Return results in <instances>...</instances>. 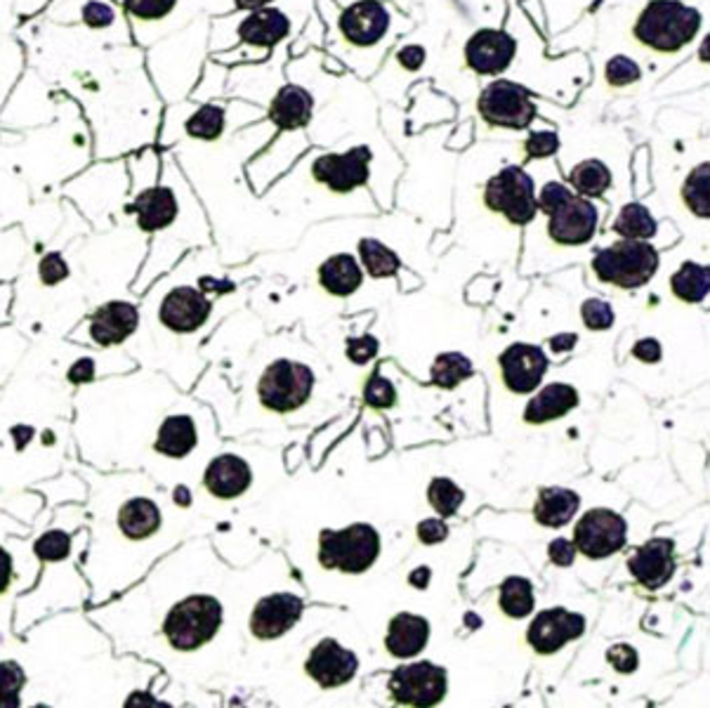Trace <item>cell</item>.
<instances>
[{
	"label": "cell",
	"instance_id": "cell-1",
	"mask_svg": "<svg viewBox=\"0 0 710 708\" xmlns=\"http://www.w3.org/2000/svg\"><path fill=\"white\" fill-rule=\"evenodd\" d=\"M26 67L81 106L92 135V159H123L156 145L164 102L137 45H106L71 26L41 18L12 31Z\"/></svg>",
	"mask_w": 710,
	"mask_h": 708
},
{
	"label": "cell",
	"instance_id": "cell-2",
	"mask_svg": "<svg viewBox=\"0 0 710 708\" xmlns=\"http://www.w3.org/2000/svg\"><path fill=\"white\" fill-rule=\"evenodd\" d=\"M86 482L88 543L78 560L90 588L88 607H98L135 586L161 553L166 506L161 490L145 472L78 468Z\"/></svg>",
	"mask_w": 710,
	"mask_h": 708
},
{
	"label": "cell",
	"instance_id": "cell-3",
	"mask_svg": "<svg viewBox=\"0 0 710 708\" xmlns=\"http://www.w3.org/2000/svg\"><path fill=\"white\" fill-rule=\"evenodd\" d=\"M88 543L86 508L81 503L53 510V522L31 539V550L38 560V578L12 605V633L20 636L29 626L55 611L88 607L90 588L78 560Z\"/></svg>",
	"mask_w": 710,
	"mask_h": 708
},
{
	"label": "cell",
	"instance_id": "cell-4",
	"mask_svg": "<svg viewBox=\"0 0 710 708\" xmlns=\"http://www.w3.org/2000/svg\"><path fill=\"white\" fill-rule=\"evenodd\" d=\"M90 161V125L69 94L55 121L22 133L0 131V168L20 178L36 203L57 196L59 187Z\"/></svg>",
	"mask_w": 710,
	"mask_h": 708
},
{
	"label": "cell",
	"instance_id": "cell-5",
	"mask_svg": "<svg viewBox=\"0 0 710 708\" xmlns=\"http://www.w3.org/2000/svg\"><path fill=\"white\" fill-rule=\"evenodd\" d=\"M234 291L227 279L199 277L196 283L154 281L151 286L137 297L139 303V328L128 342L125 352H135L161 336L187 338L194 336L213 317L215 297Z\"/></svg>",
	"mask_w": 710,
	"mask_h": 708
},
{
	"label": "cell",
	"instance_id": "cell-6",
	"mask_svg": "<svg viewBox=\"0 0 710 708\" xmlns=\"http://www.w3.org/2000/svg\"><path fill=\"white\" fill-rule=\"evenodd\" d=\"M128 168L123 159H94L59 187L57 199L81 215L90 229L106 232L123 223L128 201Z\"/></svg>",
	"mask_w": 710,
	"mask_h": 708
},
{
	"label": "cell",
	"instance_id": "cell-7",
	"mask_svg": "<svg viewBox=\"0 0 710 708\" xmlns=\"http://www.w3.org/2000/svg\"><path fill=\"white\" fill-rule=\"evenodd\" d=\"M139 328V303L135 295L112 297L94 305L86 317H81L67 340L78 348L90 350H125Z\"/></svg>",
	"mask_w": 710,
	"mask_h": 708
},
{
	"label": "cell",
	"instance_id": "cell-8",
	"mask_svg": "<svg viewBox=\"0 0 710 708\" xmlns=\"http://www.w3.org/2000/svg\"><path fill=\"white\" fill-rule=\"evenodd\" d=\"M38 18L47 24L83 31L90 38L106 45L133 43L128 22L114 0H50Z\"/></svg>",
	"mask_w": 710,
	"mask_h": 708
},
{
	"label": "cell",
	"instance_id": "cell-9",
	"mask_svg": "<svg viewBox=\"0 0 710 708\" xmlns=\"http://www.w3.org/2000/svg\"><path fill=\"white\" fill-rule=\"evenodd\" d=\"M65 98L67 92L47 83L38 71L24 67L18 83L12 86L3 109H0V131L22 133L55 121L61 112Z\"/></svg>",
	"mask_w": 710,
	"mask_h": 708
},
{
	"label": "cell",
	"instance_id": "cell-10",
	"mask_svg": "<svg viewBox=\"0 0 710 708\" xmlns=\"http://www.w3.org/2000/svg\"><path fill=\"white\" fill-rule=\"evenodd\" d=\"M701 26V14L677 0H652L635 24V36L642 45L658 53H675L685 47Z\"/></svg>",
	"mask_w": 710,
	"mask_h": 708
},
{
	"label": "cell",
	"instance_id": "cell-11",
	"mask_svg": "<svg viewBox=\"0 0 710 708\" xmlns=\"http://www.w3.org/2000/svg\"><path fill=\"white\" fill-rule=\"evenodd\" d=\"M599 281L619 289H640L658 270L656 248L642 239H623L602 248L593 260Z\"/></svg>",
	"mask_w": 710,
	"mask_h": 708
},
{
	"label": "cell",
	"instance_id": "cell-12",
	"mask_svg": "<svg viewBox=\"0 0 710 708\" xmlns=\"http://www.w3.org/2000/svg\"><path fill=\"white\" fill-rule=\"evenodd\" d=\"M381 555V537L371 525H352L319 533V562L326 570L361 574Z\"/></svg>",
	"mask_w": 710,
	"mask_h": 708
},
{
	"label": "cell",
	"instance_id": "cell-13",
	"mask_svg": "<svg viewBox=\"0 0 710 708\" xmlns=\"http://www.w3.org/2000/svg\"><path fill=\"white\" fill-rule=\"evenodd\" d=\"M314 373L307 364L277 359L258 381V400L272 414H293L303 408L312 395Z\"/></svg>",
	"mask_w": 710,
	"mask_h": 708
},
{
	"label": "cell",
	"instance_id": "cell-14",
	"mask_svg": "<svg viewBox=\"0 0 710 708\" xmlns=\"http://www.w3.org/2000/svg\"><path fill=\"white\" fill-rule=\"evenodd\" d=\"M128 22L133 43L142 50L178 31L184 20L187 0H114Z\"/></svg>",
	"mask_w": 710,
	"mask_h": 708
},
{
	"label": "cell",
	"instance_id": "cell-15",
	"mask_svg": "<svg viewBox=\"0 0 710 708\" xmlns=\"http://www.w3.org/2000/svg\"><path fill=\"white\" fill-rule=\"evenodd\" d=\"M486 206L503 213L515 225H527L539 213V201L533 194V180L522 168H503L492 182L486 184Z\"/></svg>",
	"mask_w": 710,
	"mask_h": 708
},
{
	"label": "cell",
	"instance_id": "cell-16",
	"mask_svg": "<svg viewBox=\"0 0 710 708\" xmlns=\"http://www.w3.org/2000/svg\"><path fill=\"white\" fill-rule=\"evenodd\" d=\"M234 31L239 50H246L241 59H262L270 55L279 43L289 38L291 20L286 12L270 5L246 12L244 18L236 22ZM239 50H234V55Z\"/></svg>",
	"mask_w": 710,
	"mask_h": 708
},
{
	"label": "cell",
	"instance_id": "cell-17",
	"mask_svg": "<svg viewBox=\"0 0 710 708\" xmlns=\"http://www.w3.org/2000/svg\"><path fill=\"white\" fill-rule=\"evenodd\" d=\"M390 695L404 706H435L447 695V671L430 661L399 666L390 678Z\"/></svg>",
	"mask_w": 710,
	"mask_h": 708
},
{
	"label": "cell",
	"instance_id": "cell-18",
	"mask_svg": "<svg viewBox=\"0 0 710 708\" xmlns=\"http://www.w3.org/2000/svg\"><path fill=\"white\" fill-rule=\"evenodd\" d=\"M38 560L31 550V541L18 533L0 539V605H14L18 597L36 584Z\"/></svg>",
	"mask_w": 710,
	"mask_h": 708
},
{
	"label": "cell",
	"instance_id": "cell-19",
	"mask_svg": "<svg viewBox=\"0 0 710 708\" xmlns=\"http://www.w3.org/2000/svg\"><path fill=\"white\" fill-rule=\"evenodd\" d=\"M626 519L607 508L590 510L581 517L574 529V546L590 560H602L626 546Z\"/></svg>",
	"mask_w": 710,
	"mask_h": 708
},
{
	"label": "cell",
	"instance_id": "cell-20",
	"mask_svg": "<svg viewBox=\"0 0 710 708\" xmlns=\"http://www.w3.org/2000/svg\"><path fill=\"white\" fill-rule=\"evenodd\" d=\"M480 114L492 125L522 131L533 121L536 106L522 86L510 81H496L482 92Z\"/></svg>",
	"mask_w": 710,
	"mask_h": 708
},
{
	"label": "cell",
	"instance_id": "cell-21",
	"mask_svg": "<svg viewBox=\"0 0 710 708\" xmlns=\"http://www.w3.org/2000/svg\"><path fill=\"white\" fill-rule=\"evenodd\" d=\"M305 603L303 597H297L293 593H272L258 600V605L252 607L248 628L252 638L258 640H277L281 636H286L291 628L303 617Z\"/></svg>",
	"mask_w": 710,
	"mask_h": 708
},
{
	"label": "cell",
	"instance_id": "cell-22",
	"mask_svg": "<svg viewBox=\"0 0 710 708\" xmlns=\"http://www.w3.org/2000/svg\"><path fill=\"white\" fill-rule=\"evenodd\" d=\"M548 215H550L548 234L552 236V241H557L562 246L588 244L595 236V227L599 220L593 203L588 199L574 196V194L557 203V206Z\"/></svg>",
	"mask_w": 710,
	"mask_h": 708
},
{
	"label": "cell",
	"instance_id": "cell-23",
	"mask_svg": "<svg viewBox=\"0 0 710 708\" xmlns=\"http://www.w3.org/2000/svg\"><path fill=\"white\" fill-rule=\"evenodd\" d=\"M371 151L367 147H354L345 154H324L312 164V176L317 182L326 184L330 192H352L354 187L367 184L369 180Z\"/></svg>",
	"mask_w": 710,
	"mask_h": 708
},
{
	"label": "cell",
	"instance_id": "cell-24",
	"mask_svg": "<svg viewBox=\"0 0 710 708\" xmlns=\"http://www.w3.org/2000/svg\"><path fill=\"white\" fill-rule=\"evenodd\" d=\"M586 631V619L562 607L545 609L529 626L527 640L539 654H555L566 642L578 640Z\"/></svg>",
	"mask_w": 710,
	"mask_h": 708
},
{
	"label": "cell",
	"instance_id": "cell-25",
	"mask_svg": "<svg viewBox=\"0 0 710 708\" xmlns=\"http://www.w3.org/2000/svg\"><path fill=\"white\" fill-rule=\"evenodd\" d=\"M500 369L508 390L517 392V395H527L541 385L548 371V357L536 345L517 342L500 355Z\"/></svg>",
	"mask_w": 710,
	"mask_h": 708
},
{
	"label": "cell",
	"instance_id": "cell-26",
	"mask_svg": "<svg viewBox=\"0 0 710 708\" xmlns=\"http://www.w3.org/2000/svg\"><path fill=\"white\" fill-rule=\"evenodd\" d=\"M515 53L517 43L512 36L505 34V31L482 29L467 41L465 59L472 71L482 76H498L510 67Z\"/></svg>",
	"mask_w": 710,
	"mask_h": 708
},
{
	"label": "cell",
	"instance_id": "cell-27",
	"mask_svg": "<svg viewBox=\"0 0 710 708\" xmlns=\"http://www.w3.org/2000/svg\"><path fill=\"white\" fill-rule=\"evenodd\" d=\"M359 668L357 654L340 648L336 640H322L305 661V671L309 678L322 687H340L354 678Z\"/></svg>",
	"mask_w": 710,
	"mask_h": 708
},
{
	"label": "cell",
	"instance_id": "cell-28",
	"mask_svg": "<svg viewBox=\"0 0 710 708\" xmlns=\"http://www.w3.org/2000/svg\"><path fill=\"white\" fill-rule=\"evenodd\" d=\"M628 572L640 586L658 591L675 574V543L670 539H652L640 546L628 560Z\"/></svg>",
	"mask_w": 710,
	"mask_h": 708
},
{
	"label": "cell",
	"instance_id": "cell-29",
	"mask_svg": "<svg viewBox=\"0 0 710 708\" xmlns=\"http://www.w3.org/2000/svg\"><path fill=\"white\" fill-rule=\"evenodd\" d=\"M252 484V470L246 459L236 453H219L203 470V486L219 501L244 496Z\"/></svg>",
	"mask_w": 710,
	"mask_h": 708
},
{
	"label": "cell",
	"instance_id": "cell-30",
	"mask_svg": "<svg viewBox=\"0 0 710 708\" xmlns=\"http://www.w3.org/2000/svg\"><path fill=\"white\" fill-rule=\"evenodd\" d=\"M390 29V14L377 0H359L350 5L340 18L342 36L354 45H373L381 41Z\"/></svg>",
	"mask_w": 710,
	"mask_h": 708
},
{
	"label": "cell",
	"instance_id": "cell-31",
	"mask_svg": "<svg viewBox=\"0 0 710 708\" xmlns=\"http://www.w3.org/2000/svg\"><path fill=\"white\" fill-rule=\"evenodd\" d=\"M312 109H314V100L309 90H305L303 86L286 83L277 90V94L270 102V109H267V116H270V123L277 131L293 133L305 128V125L312 121Z\"/></svg>",
	"mask_w": 710,
	"mask_h": 708
},
{
	"label": "cell",
	"instance_id": "cell-32",
	"mask_svg": "<svg viewBox=\"0 0 710 708\" xmlns=\"http://www.w3.org/2000/svg\"><path fill=\"white\" fill-rule=\"evenodd\" d=\"M428 638H430V623L422 617H416V614L402 611L390 623L385 648L392 656L412 659L425 650Z\"/></svg>",
	"mask_w": 710,
	"mask_h": 708
},
{
	"label": "cell",
	"instance_id": "cell-33",
	"mask_svg": "<svg viewBox=\"0 0 710 708\" xmlns=\"http://www.w3.org/2000/svg\"><path fill=\"white\" fill-rule=\"evenodd\" d=\"M576 406H578L576 387L566 385V383H552V385L543 387L539 395L529 402L525 420L533 423V425L557 420V418L570 414Z\"/></svg>",
	"mask_w": 710,
	"mask_h": 708
},
{
	"label": "cell",
	"instance_id": "cell-34",
	"mask_svg": "<svg viewBox=\"0 0 710 708\" xmlns=\"http://www.w3.org/2000/svg\"><path fill=\"white\" fill-rule=\"evenodd\" d=\"M581 498L576 492L562 490V486H545V490L539 492V501H536L533 506V517L539 525L557 529L566 522H572Z\"/></svg>",
	"mask_w": 710,
	"mask_h": 708
},
{
	"label": "cell",
	"instance_id": "cell-35",
	"mask_svg": "<svg viewBox=\"0 0 710 708\" xmlns=\"http://www.w3.org/2000/svg\"><path fill=\"white\" fill-rule=\"evenodd\" d=\"M361 267L350 254H338L319 267V281L330 295H352L361 286Z\"/></svg>",
	"mask_w": 710,
	"mask_h": 708
},
{
	"label": "cell",
	"instance_id": "cell-36",
	"mask_svg": "<svg viewBox=\"0 0 710 708\" xmlns=\"http://www.w3.org/2000/svg\"><path fill=\"white\" fill-rule=\"evenodd\" d=\"M670 289L685 303H703L710 289V270L699 262H685L673 274Z\"/></svg>",
	"mask_w": 710,
	"mask_h": 708
},
{
	"label": "cell",
	"instance_id": "cell-37",
	"mask_svg": "<svg viewBox=\"0 0 710 708\" xmlns=\"http://www.w3.org/2000/svg\"><path fill=\"white\" fill-rule=\"evenodd\" d=\"M26 67L24 47L14 34H3L0 38V109H3L12 86L18 83Z\"/></svg>",
	"mask_w": 710,
	"mask_h": 708
},
{
	"label": "cell",
	"instance_id": "cell-38",
	"mask_svg": "<svg viewBox=\"0 0 710 708\" xmlns=\"http://www.w3.org/2000/svg\"><path fill=\"white\" fill-rule=\"evenodd\" d=\"M500 609L512 619H525L533 611V586L529 578L510 576L500 586Z\"/></svg>",
	"mask_w": 710,
	"mask_h": 708
},
{
	"label": "cell",
	"instance_id": "cell-39",
	"mask_svg": "<svg viewBox=\"0 0 710 708\" xmlns=\"http://www.w3.org/2000/svg\"><path fill=\"white\" fill-rule=\"evenodd\" d=\"M613 232L621 234L623 239H652L656 234V220L642 203H628L613 223Z\"/></svg>",
	"mask_w": 710,
	"mask_h": 708
},
{
	"label": "cell",
	"instance_id": "cell-40",
	"mask_svg": "<svg viewBox=\"0 0 710 708\" xmlns=\"http://www.w3.org/2000/svg\"><path fill=\"white\" fill-rule=\"evenodd\" d=\"M570 180L581 196H602L611 184V172L602 161L590 159L578 164L570 172Z\"/></svg>",
	"mask_w": 710,
	"mask_h": 708
},
{
	"label": "cell",
	"instance_id": "cell-41",
	"mask_svg": "<svg viewBox=\"0 0 710 708\" xmlns=\"http://www.w3.org/2000/svg\"><path fill=\"white\" fill-rule=\"evenodd\" d=\"M359 254H361V262H364L367 272L371 277H392L397 274L399 270V258L392 254L387 246H383L381 241L375 239H361L359 241Z\"/></svg>",
	"mask_w": 710,
	"mask_h": 708
},
{
	"label": "cell",
	"instance_id": "cell-42",
	"mask_svg": "<svg viewBox=\"0 0 710 708\" xmlns=\"http://www.w3.org/2000/svg\"><path fill=\"white\" fill-rule=\"evenodd\" d=\"M430 375H432L435 385L451 390L459 383H463L465 378L472 375V364H470L467 357H463L459 352H447V355L437 357Z\"/></svg>",
	"mask_w": 710,
	"mask_h": 708
},
{
	"label": "cell",
	"instance_id": "cell-43",
	"mask_svg": "<svg viewBox=\"0 0 710 708\" xmlns=\"http://www.w3.org/2000/svg\"><path fill=\"white\" fill-rule=\"evenodd\" d=\"M710 166L703 164L699 168L691 170V176L687 178L683 187V199L687 206L691 209L694 215L708 217L710 215Z\"/></svg>",
	"mask_w": 710,
	"mask_h": 708
},
{
	"label": "cell",
	"instance_id": "cell-44",
	"mask_svg": "<svg viewBox=\"0 0 710 708\" xmlns=\"http://www.w3.org/2000/svg\"><path fill=\"white\" fill-rule=\"evenodd\" d=\"M47 3L50 0H0V26L12 34L14 29L36 20Z\"/></svg>",
	"mask_w": 710,
	"mask_h": 708
},
{
	"label": "cell",
	"instance_id": "cell-45",
	"mask_svg": "<svg viewBox=\"0 0 710 708\" xmlns=\"http://www.w3.org/2000/svg\"><path fill=\"white\" fill-rule=\"evenodd\" d=\"M428 496H430L432 508L441 517H453L455 513H459V508L463 506V501H465V494H463L461 486L455 482H451V480H447V477L432 480Z\"/></svg>",
	"mask_w": 710,
	"mask_h": 708
},
{
	"label": "cell",
	"instance_id": "cell-46",
	"mask_svg": "<svg viewBox=\"0 0 710 708\" xmlns=\"http://www.w3.org/2000/svg\"><path fill=\"white\" fill-rule=\"evenodd\" d=\"M22 348H26L24 338L14 328L0 326V383L5 381L10 369L18 364V357L22 355Z\"/></svg>",
	"mask_w": 710,
	"mask_h": 708
},
{
	"label": "cell",
	"instance_id": "cell-47",
	"mask_svg": "<svg viewBox=\"0 0 710 708\" xmlns=\"http://www.w3.org/2000/svg\"><path fill=\"white\" fill-rule=\"evenodd\" d=\"M607 76V83L613 88H626V86H633L640 81V67L635 65L633 59L626 57V55H617L613 59H609V65L605 69Z\"/></svg>",
	"mask_w": 710,
	"mask_h": 708
},
{
	"label": "cell",
	"instance_id": "cell-48",
	"mask_svg": "<svg viewBox=\"0 0 710 708\" xmlns=\"http://www.w3.org/2000/svg\"><path fill=\"white\" fill-rule=\"evenodd\" d=\"M364 400L371 408H377V412H383V408H392L397 404V390L387 381V378L381 375H371L367 390H364Z\"/></svg>",
	"mask_w": 710,
	"mask_h": 708
},
{
	"label": "cell",
	"instance_id": "cell-49",
	"mask_svg": "<svg viewBox=\"0 0 710 708\" xmlns=\"http://www.w3.org/2000/svg\"><path fill=\"white\" fill-rule=\"evenodd\" d=\"M583 324H586L590 330H605L613 324V310L609 303L597 301V297H590V301L583 303Z\"/></svg>",
	"mask_w": 710,
	"mask_h": 708
},
{
	"label": "cell",
	"instance_id": "cell-50",
	"mask_svg": "<svg viewBox=\"0 0 710 708\" xmlns=\"http://www.w3.org/2000/svg\"><path fill=\"white\" fill-rule=\"evenodd\" d=\"M560 149V137L552 131H541L533 133L527 139V154L529 159H545V156H552Z\"/></svg>",
	"mask_w": 710,
	"mask_h": 708
},
{
	"label": "cell",
	"instance_id": "cell-51",
	"mask_svg": "<svg viewBox=\"0 0 710 708\" xmlns=\"http://www.w3.org/2000/svg\"><path fill=\"white\" fill-rule=\"evenodd\" d=\"M607 661L619 673H635L640 656L633 648H630V644H613V648L607 652Z\"/></svg>",
	"mask_w": 710,
	"mask_h": 708
},
{
	"label": "cell",
	"instance_id": "cell-52",
	"mask_svg": "<svg viewBox=\"0 0 710 708\" xmlns=\"http://www.w3.org/2000/svg\"><path fill=\"white\" fill-rule=\"evenodd\" d=\"M377 355V340L373 336H361L347 340V357H350L354 364H367Z\"/></svg>",
	"mask_w": 710,
	"mask_h": 708
},
{
	"label": "cell",
	"instance_id": "cell-53",
	"mask_svg": "<svg viewBox=\"0 0 710 708\" xmlns=\"http://www.w3.org/2000/svg\"><path fill=\"white\" fill-rule=\"evenodd\" d=\"M447 537H449V527H447V522H441V519H437V517L422 519V522L418 525V539L422 543L435 546V543L444 541Z\"/></svg>",
	"mask_w": 710,
	"mask_h": 708
},
{
	"label": "cell",
	"instance_id": "cell-54",
	"mask_svg": "<svg viewBox=\"0 0 710 708\" xmlns=\"http://www.w3.org/2000/svg\"><path fill=\"white\" fill-rule=\"evenodd\" d=\"M576 546L570 539H555L548 546V558L557 566H572L576 560Z\"/></svg>",
	"mask_w": 710,
	"mask_h": 708
},
{
	"label": "cell",
	"instance_id": "cell-55",
	"mask_svg": "<svg viewBox=\"0 0 710 708\" xmlns=\"http://www.w3.org/2000/svg\"><path fill=\"white\" fill-rule=\"evenodd\" d=\"M570 194H572V192H570V189H566L562 182H548V184L543 187L541 196L536 199V201H539V211L550 213L552 209L557 206V203H562V201H564L566 196H570Z\"/></svg>",
	"mask_w": 710,
	"mask_h": 708
},
{
	"label": "cell",
	"instance_id": "cell-56",
	"mask_svg": "<svg viewBox=\"0 0 710 708\" xmlns=\"http://www.w3.org/2000/svg\"><path fill=\"white\" fill-rule=\"evenodd\" d=\"M399 65L408 71H416L422 67V61H425V50L420 45H406L399 50Z\"/></svg>",
	"mask_w": 710,
	"mask_h": 708
},
{
	"label": "cell",
	"instance_id": "cell-57",
	"mask_svg": "<svg viewBox=\"0 0 710 708\" xmlns=\"http://www.w3.org/2000/svg\"><path fill=\"white\" fill-rule=\"evenodd\" d=\"M633 357L640 361H650V364H656V361L661 359V345L654 338L638 340L633 348Z\"/></svg>",
	"mask_w": 710,
	"mask_h": 708
},
{
	"label": "cell",
	"instance_id": "cell-58",
	"mask_svg": "<svg viewBox=\"0 0 710 708\" xmlns=\"http://www.w3.org/2000/svg\"><path fill=\"white\" fill-rule=\"evenodd\" d=\"M576 340L578 338L574 334H562V336L550 338V348H552V352H570V350H574Z\"/></svg>",
	"mask_w": 710,
	"mask_h": 708
},
{
	"label": "cell",
	"instance_id": "cell-59",
	"mask_svg": "<svg viewBox=\"0 0 710 708\" xmlns=\"http://www.w3.org/2000/svg\"><path fill=\"white\" fill-rule=\"evenodd\" d=\"M430 576H432V572L428 570V566H420V570H416L412 576H408V581H412L414 588H428Z\"/></svg>",
	"mask_w": 710,
	"mask_h": 708
},
{
	"label": "cell",
	"instance_id": "cell-60",
	"mask_svg": "<svg viewBox=\"0 0 710 708\" xmlns=\"http://www.w3.org/2000/svg\"><path fill=\"white\" fill-rule=\"evenodd\" d=\"M274 0H234L236 10L241 12H250V10H260V8H270Z\"/></svg>",
	"mask_w": 710,
	"mask_h": 708
},
{
	"label": "cell",
	"instance_id": "cell-61",
	"mask_svg": "<svg viewBox=\"0 0 710 708\" xmlns=\"http://www.w3.org/2000/svg\"><path fill=\"white\" fill-rule=\"evenodd\" d=\"M3 34H10V31H5L3 26H0V38H3Z\"/></svg>",
	"mask_w": 710,
	"mask_h": 708
}]
</instances>
